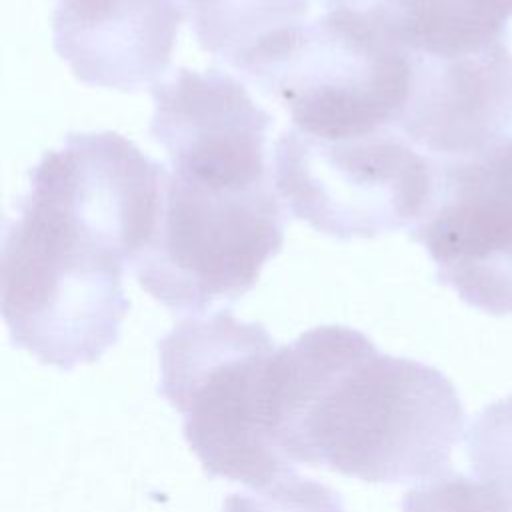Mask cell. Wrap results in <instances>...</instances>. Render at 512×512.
I'll list each match as a JSON object with an SVG mask.
<instances>
[{
	"label": "cell",
	"mask_w": 512,
	"mask_h": 512,
	"mask_svg": "<svg viewBox=\"0 0 512 512\" xmlns=\"http://www.w3.org/2000/svg\"><path fill=\"white\" fill-rule=\"evenodd\" d=\"M164 170L110 130L70 132L42 154L2 234V316L18 348L72 370L118 342L124 272L154 236Z\"/></svg>",
	"instance_id": "6da1fadb"
},
{
	"label": "cell",
	"mask_w": 512,
	"mask_h": 512,
	"mask_svg": "<svg viewBox=\"0 0 512 512\" xmlns=\"http://www.w3.org/2000/svg\"><path fill=\"white\" fill-rule=\"evenodd\" d=\"M274 436L290 462L374 484L424 482L450 470L466 410L438 368L326 324L278 350Z\"/></svg>",
	"instance_id": "7a4b0ae2"
},
{
	"label": "cell",
	"mask_w": 512,
	"mask_h": 512,
	"mask_svg": "<svg viewBox=\"0 0 512 512\" xmlns=\"http://www.w3.org/2000/svg\"><path fill=\"white\" fill-rule=\"evenodd\" d=\"M278 346L230 310L188 316L158 340V392L210 476L262 488L294 472L274 436Z\"/></svg>",
	"instance_id": "3957f363"
},
{
	"label": "cell",
	"mask_w": 512,
	"mask_h": 512,
	"mask_svg": "<svg viewBox=\"0 0 512 512\" xmlns=\"http://www.w3.org/2000/svg\"><path fill=\"white\" fill-rule=\"evenodd\" d=\"M316 138L396 130L410 100L414 52L368 16L344 8L274 36L240 68Z\"/></svg>",
	"instance_id": "277c9868"
},
{
	"label": "cell",
	"mask_w": 512,
	"mask_h": 512,
	"mask_svg": "<svg viewBox=\"0 0 512 512\" xmlns=\"http://www.w3.org/2000/svg\"><path fill=\"white\" fill-rule=\"evenodd\" d=\"M288 216L272 186L216 188L166 166L154 236L132 272L156 302L178 314H204L236 302L280 254Z\"/></svg>",
	"instance_id": "5b68a950"
},
{
	"label": "cell",
	"mask_w": 512,
	"mask_h": 512,
	"mask_svg": "<svg viewBox=\"0 0 512 512\" xmlns=\"http://www.w3.org/2000/svg\"><path fill=\"white\" fill-rule=\"evenodd\" d=\"M272 176L286 210L316 232L376 238L424 218L436 162L398 130L328 140L290 126L274 142Z\"/></svg>",
	"instance_id": "8992f818"
},
{
	"label": "cell",
	"mask_w": 512,
	"mask_h": 512,
	"mask_svg": "<svg viewBox=\"0 0 512 512\" xmlns=\"http://www.w3.org/2000/svg\"><path fill=\"white\" fill-rule=\"evenodd\" d=\"M434 162L432 202L410 238L462 302L512 316V134L480 154Z\"/></svg>",
	"instance_id": "52a82bcc"
},
{
	"label": "cell",
	"mask_w": 512,
	"mask_h": 512,
	"mask_svg": "<svg viewBox=\"0 0 512 512\" xmlns=\"http://www.w3.org/2000/svg\"><path fill=\"white\" fill-rule=\"evenodd\" d=\"M150 136L180 178L216 188L272 186L266 144L274 118L224 70L178 68L150 88Z\"/></svg>",
	"instance_id": "ba28073f"
},
{
	"label": "cell",
	"mask_w": 512,
	"mask_h": 512,
	"mask_svg": "<svg viewBox=\"0 0 512 512\" xmlns=\"http://www.w3.org/2000/svg\"><path fill=\"white\" fill-rule=\"evenodd\" d=\"M396 130L434 160L468 158L512 134L510 44L464 58L414 52L412 92Z\"/></svg>",
	"instance_id": "9c48e42d"
},
{
	"label": "cell",
	"mask_w": 512,
	"mask_h": 512,
	"mask_svg": "<svg viewBox=\"0 0 512 512\" xmlns=\"http://www.w3.org/2000/svg\"><path fill=\"white\" fill-rule=\"evenodd\" d=\"M184 10L182 0H60L52 44L80 82L134 92L166 76Z\"/></svg>",
	"instance_id": "30bf717a"
},
{
	"label": "cell",
	"mask_w": 512,
	"mask_h": 512,
	"mask_svg": "<svg viewBox=\"0 0 512 512\" xmlns=\"http://www.w3.org/2000/svg\"><path fill=\"white\" fill-rule=\"evenodd\" d=\"M388 30L406 48L434 58L476 56L510 44L512 0H322Z\"/></svg>",
	"instance_id": "8fae6325"
},
{
	"label": "cell",
	"mask_w": 512,
	"mask_h": 512,
	"mask_svg": "<svg viewBox=\"0 0 512 512\" xmlns=\"http://www.w3.org/2000/svg\"><path fill=\"white\" fill-rule=\"evenodd\" d=\"M312 0H184L202 50L240 68L274 36L306 22Z\"/></svg>",
	"instance_id": "7c38bea8"
},
{
	"label": "cell",
	"mask_w": 512,
	"mask_h": 512,
	"mask_svg": "<svg viewBox=\"0 0 512 512\" xmlns=\"http://www.w3.org/2000/svg\"><path fill=\"white\" fill-rule=\"evenodd\" d=\"M464 442L474 474L496 486L512 504V394L478 412Z\"/></svg>",
	"instance_id": "4fadbf2b"
},
{
	"label": "cell",
	"mask_w": 512,
	"mask_h": 512,
	"mask_svg": "<svg viewBox=\"0 0 512 512\" xmlns=\"http://www.w3.org/2000/svg\"><path fill=\"white\" fill-rule=\"evenodd\" d=\"M402 512H512V504L476 474L446 470L410 488L402 498Z\"/></svg>",
	"instance_id": "5bb4252c"
},
{
	"label": "cell",
	"mask_w": 512,
	"mask_h": 512,
	"mask_svg": "<svg viewBox=\"0 0 512 512\" xmlns=\"http://www.w3.org/2000/svg\"><path fill=\"white\" fill-rule=\"evenodd\" d=\"M222 512H346L340 494L330 486L298 476H282L250 492L226 496Z\"/></svg>",
	"instance_id": "9a60e30c"
}]
</instances>
